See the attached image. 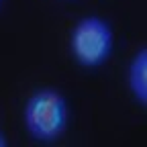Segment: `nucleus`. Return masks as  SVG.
Here are the masks:
<instances>
[{
	"label": "nucleus",
	"mask_w": 147,
	"mask_h": 147,
	"mask_svg": "<svg viewBox=\"0 0 147 147\" xmlns=\"http://www.w3.org/2000/svg\"><path fill=\"white\" fill-rule=\"evenodd\" d=\"M69 55L84 69H98L108 63L115 49V31L106 18L88 14L69 31Z\"/></svg>",
	"instance_id": "f03ea898"
},
{
	"label": "nucleus",
	"mask_w": 147,
	"mask_h": 147,
	"mask_svg": "<svg viewBox=\"0 0 147 147\" xmlns=\"http://www.w3.org/2000/svg\"><path fill=\"white\" fill-rule=\"evenodd\" d=\"M2 2H4V0H0V8H2Z\"/></svg>",
	"instance_id": "39448f33"
},
{
	"label": "nucleus",
	"mask_w": 147,
	"mask_h": 147,
	"mask_svg": "<svg viewBox=\"0 0 147 147\" xmlns=\"http://www.w3.org/2000/svg\"><path fill=\"white\" fill-rule=\"evenodd\" d=\"M69 125L67 98L53 86H43L31 92L23 106V127L27 135L41 145L57 143Z\"/></svg>",
	"instance_id": "f257e3e1"
},
{
	"label": "nucleus",
	"mask_w": 147,
	"mask_h": 147,
	"mask_svg": "<svg viewBox=\"0 0 147 147\" xmlns=\"http://www.w3.org/2000/svg\"><path fill=\"white\" fill-rule=\"evenodd\" d=\"M0 147H8V139H6V135H4L2 129H0Z\"/></svg>",
	"instance_id": "20e7f679"
},
{
	"label": "nucleus",
	"mask_w": 147,
	"mask_h": 147,
	"mask_svg": "<svg viewBox=\"0 0 147 147\" xmlns=\"http://www.w3.org/2000/svg\"><path fill=\"white\" fill-rule=\"evenodd\" d=\"M127 88L139 106H147V47L135 51L127 65Z\"/></svg>",
	"instance_id": "7ed1b4c3"
}]
</instances>
